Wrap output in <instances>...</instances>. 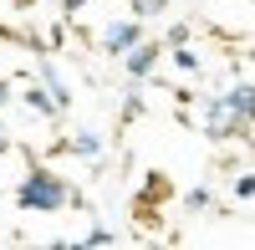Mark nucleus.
<instances>
[{
    "mask_svg": "<svg viewBox=\"0 0 255 250\" xmlns=\"http://www.w3.org/2000/svg\"><path fill=\"white\" fill-rule=\"evenodd\" d=\"M15 204L26 215H56V210H67V204H82V194L67 189L61 174H51L46 163H31L26 179H20V189H15Z\"/></svg>",
    "mask_w": 255,
    "mask_h": 250,
    "instance_id": "obj_1",
    "label": "nucleus"
},
{
    "mask_svg": "<svg viewBox=\"0 0 255 250\" xmlns=\"http://www.w3.org/2000/svg\"><path fill=\"white\" fill-rule=\"evenodd\" d=\"M204 133H209V138H240V133H245V118L235 113L230 92H220V97L204 108Z\"/></svg>",
    "mask_w": 255,
    "mask_h": 250,
    "instance_id": "obj_2",
    "label": "nucleus"
},
{
    "mask_svg": "<svg viewBox=\"0 0 255 250\" xmlns=\"http://www.w3.org/2000/svg\"><path fill=\"white\" fill-rule=\"evenodd\" d=\"M138 41H143V26H138V20H113V26L97 36V46L108 51V56H128Z\"/></svg>",
    "mask_w": 255,
    "mask_h": 250,
    "instance_id": "obj_3",
    "label": "nucleus"
},
{
    "mask_svg": "<svg viewBox=\"0 0 255 250\" xmlns=\"http://www.w3.org/2000/svg\"><path fill=\"white\" fill-rule=\"evenodd\" d=\"M163 51H168L163 41H138V46L123 56V61H128V77H148V72L158 67V56H163Z\"/></svg>",
    "mask_w": 255,
    "mask_h": 250,
    "instance_id": "obj_4",
    "label": "nucleus"
},
{
    "mask_svg": "<svg viewBox=\"0 0 255 250\" xmlns=\"http://www.w3.org/2000/svg\"><path fill=\"white\" fill-rule=\"evenodd\" d=\"M20 97H26V108H31V113H41V118H56V113H61V97L46 87V82H41V87H26Z\"/></svg>",
    "mask_w": 255,
    "mask_h": 250,
    "instance_id": "obj_5",
    "label": "nucleus"
},
{
    "mask_svg": "<svg viewBox=\"0 0 255 250\" xmlns=\"http://www.w3.org/2000/svg\"><path fill=\"white\" fill-rule=\"evenodd\" d=\"M230 102H235V113L245 118V128H255V87L250 82H235V87H230Z\"/></svg>",
    "mask_w": 255,
    "mask_h": 250,
    "instance_id": "obj_6",
    "label": "nucleus"
},
{
    "mask_svg": "<svg viewBox=\"0 0 255 250\" xmlns=\"http://www.w3.org/2000/svg\"><path fill=\"white\" fill-rule=\"evenodd\" d=\"M61 148H67V153H82V158H97V153H102V138H97V133H77V138L61 143Z\"/></svg>",
    "mask_w": 255,
    "mask_h": 250,
    "instance_id": "obj_7",
    "label": "nucleus"
},
{
    "mask_svg": "<svg viewBox=\"0 0 255 250\" xmlns=\"http://www.w3.org/2000/svg\"><path fill=\"white\" fill-rule=\"evenodd\" d=\"M174 61H179V67H184V72H199V56H194V51H189V46H174Z\"/></svg>",
    "mask_w": 255,
    "mask_h": 250,
    "instance_id": "obj_8",
    "label": "nucleus"
},
{
    "mask_svg": "<svg viewBox=\"0 0 255 250\" xmlns=\"http://www.w3.org/2000/svg\"><path fill=\"white\" fill-rule=\"evenodd\" d=\"M209 204H215L209 189H189V210H209Z\"/></svg>",
    "mask_w": 255,
    "mask_h": 250,
    "instance_id": "obj_9",
    "label": "nucleus"
},
{
    "mask_svg": "<svg viewBox=\"0 0 255 250\" xmlns=\"http://www.w3.org/2000/svg\"><path fill=\"white\" fill-rule=\"evenodd\" d=\"M82 245H113V230H102V225H97V230H87Z\"/></svg>",
    "mask_w": 255,
    "mask_h": 250,
    "instance_id": "obj_10",
    "label": "nucleus"
},
{
    "mask_svg": "<svg viewBox=\"0 0 255 250\" xmlns=\"http://www.w3.org/2000/svg\"><path fill=\"white\" fill-rule=\"evenodd\" d=\"M235 194H240V199L255 194V174H240V179H235Z\"/></svg>",
    "mask_w": 255,
    "mask_h": 250,
    "instance_id": "obj_11",
    "label": "nucleus"
},
{
    "mask_svg": "<svg viewBox=\"0 0 255 250\" xmlns=\"http://www.w3.org/2000/svg\"><path fill=\"white\" fill-rule=\"evenodd\" d=\"M10 97H15V87H10V82H0V108H5Z\"/></svg>",
    "mask_w": 255,
    "mask_h": 250,
    "instance_id": "obj_12",
    "label": "nucleus"
},
{
    "mask_svg": "<svg viewBox=\"0 0 255 250\" xmlns=\"http://www.w3.org/2000/svg\"><path fill=\"white\" fill-rule=\"evenodd\" d=\"M10 148V133H5V123H0V153H5Z\"/></svg>",
    "mask_w": 255,
    "mask_h": 250,
    "instance_id": "obj_13",
    "label": "nucleus"
}]
</instances>
